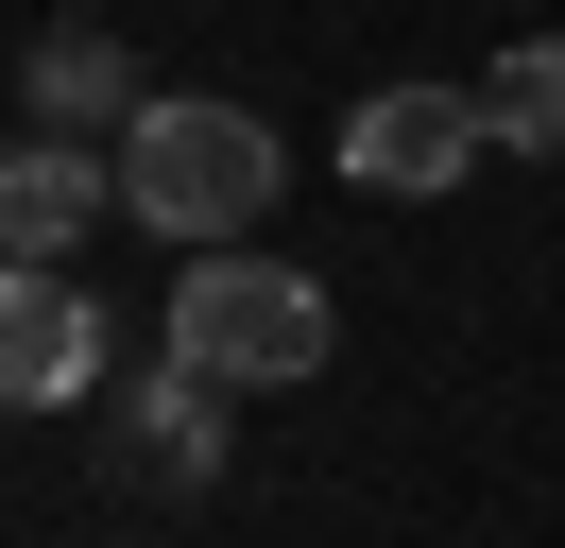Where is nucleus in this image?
Returning <instances> with one entry per match:
<instances>
[{"instance_id": "1", "label": "nucleus", "mask_w": 565, "mask_h": 548, "mask_svg": "<svg viewBox=\"0 0 565 548\" xmlns=\"http://www.w3.org/2000/svg\"><path fill=\"white\" fill-rule=\"evenodd\" d=\"M326 342H343V308H326V274H291V257H241V240H206V257L172 274V360H206L223 394L326 377Z\"/></svg>"}, {"instance_id": "2", "label": "nucleus", "mask_w": 565, "mask_h": 548, "mask_svg": "<svg viewBox=\"0 0 565 548\" xmlns=\"http://www.w3.org/2000/svg\"><path fill=\"white\" fill-rule=\"evenodd\" d=\"M120 205H138L154 240H241L257 205H275V137H257V103H138V137H120Z\"/></svg>"}, {"instance_id": "3", "label": "nucleus", "mask_w": 565, "mask_h": 548, "mask_svg": "<svg viewBox=\"0 0 565 548\" xmlns=\"http://www.w3.org/2000/svg\"><path fill=\"white\" fill-rule=\"evenodd\" d=\"M480 155H497V103H480V86H377V103L343 120V171H360L377 205H428V189H462Z\"/></svg>"}, {"instance_id": "4", "label": "nucleus", "mask_w": 565, "mask_h": 548, "mask_svg": "<svg viewBox=\"0 0 565 548\" xmlns=\"http://www.w3.org/2000/svg\"><path fill=\"white\" fill-rule=\"evenodd\" d=\"M104 463H120V479H154V497H189V479H223V377H206V360L104 377Z\"/></svg>"}, {"instance_id": "5", "label": "nucleus", "mask_w": 565, "mask_h": 548, "mask_svg": "<svg viewBox=\"0 0 565 548\" xmlns=\"http://www.w3.org/2000/svg\"><path fill=\"white\" fill-rule=\"evenodd\" d=\"M0 394L18 411H86L104 394V308H86L52 257H18V292H0Z\"/></svg>"}, {"instance_id": "6", "label": "nucleus", "mask_w": 565, "mask_h": 548, "mask_svg": "<svg viewBox=\"0 0 565 548\" xmlns=\"http://www.w3.org/2000/svg\"><path fill=\"white\" fill-rule=\"evenodd\" d=\"M104 205H120V155H104V137H52L35 120L18 155H0V240H18V257H70Z\"/></svg>"}, {"instance_id": "7", "label": "nucleus", "mask_w": 565, "mask_h": 548, "mask_svg": "<svg viewBox=\"0 0 565 548\" xmlns=\"http://www.w3.org/2000/svg\"><path fill=\"white\" fill-rule=\"evenodd\" d=\"M18 86H35L52 137H138V68H120V34H86V18H52Z\"/></svg>"}, {"instance_id": "8", "label": "nucleus", "mask_w": 565, "mask_h": 548, "mask_svg": "<svg viewBox=\"0 0 565 548\" xmlns=\"http://www.w3.org/2000/svg\"><path fill=\"white\" fill-rule=\"evenodd\" d=\"M480 103H497L514 155H565V34H514V52L480 68Z\"/></svg>"}]
</instances>
